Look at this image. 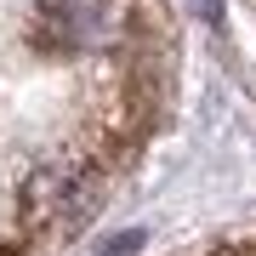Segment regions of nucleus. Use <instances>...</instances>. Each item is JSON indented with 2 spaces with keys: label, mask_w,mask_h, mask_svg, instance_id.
<instances>
[{
  "label": "nucleus",
  "mask_w": 256,
  "mask_h": 256,
  "mask_svg": "<svg viewBox=\"0 0 256 256\" xmlns=\"http://www.w3.org/2000/svg\"><path fill=\"white\" fill-rule=\"evenodd\" d=\"M92 6L86 0H46V6L34 12V23H28V34H34V46L40 52H52V57H68V52H86L97 40V28H92Z\"/></svg>",
  "instance_id": "obj_1"
},
{
  "label": "nucleus",
  "mask_w": 256,
  "mask_h": 256,
  "mask_svg": "<svg viewBox=\"0 0 256 256\" xmlns=\"http://www.w3.org/2000/svg\"><path fill=\"white\" fill-rule=\"evenodd\" d=\"M188 6H194V12H200V18H205V23H222V0H188Z\"/></svg>",
  "instance_id": "obj_2"
}]
</instances>
